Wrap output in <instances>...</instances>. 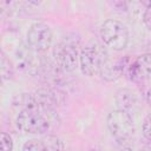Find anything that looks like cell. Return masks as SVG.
<instances>
[{
    "mask_svg": "<svg viewBox=\"0 0 151 151\" xmlns=\"http://www.w3.org/2000/svg\"><path fill=\"white\" fill-rule=\"evenodd\" d=\"M146 100H147V104H149L150 107H151V88H149V91H147V93H146Z\"/></svg>",
    "mask_w": 151,
    "mask_h": 151,
    "instance_id": "obj_16",
    "label": "cell"
},
{
    "mask_svg": "<svg viewBox=\"0 0 151 151\" xmlns=\"http://www.w3.org/2000/svg\"><path fill=\"white\" fill-rule=\"evenodd\" d=\"M119 151H132L131 149H129V147H122Z\"/></svg>",
    "mask_w": 151,
    "mask_h": 151,
    "instance_id": "obj_17",
    "label": "cell"
},
{
    "mask_svg": "<svg viewBox=\"0 0 151 151\" xmlns=\"http://www.w3.org/2000/svg\"><path fill=\"white\" fill-rule=\"evenodd\" d=\"M53 57L55 65L66 72L74 71L78 66V45L76 41H71L70 39H65L57 44L53 48Z\"/></svg>",
    "mask_w": 151,
    "mask_h": 151,
    "instance_id": "obj_4",
    "label": "cell"
},
{
    "mask_svg": "<svg viewBox=\"0 0 151 151\" xmlns=\"http://www.w3.org/2000/svg\"><path fill=\"white\" fill-rule=\"evenodd\" d=\"M0 142H1V151H12L13 150V139L6 132L1 133Z\"/></svg>",
    "mask_w": 151,
    "mask_h": 151,
    "instance_id": "obj_13",
    "label": "cell"
},
{
    "mask_svg": "<svg viewBox=\"0 0 151 151\" xmlns=\"http://www.w3.org/2000/svg\"><path fill=\"white\" fill-rule=\"evenodd\" d=\"M140 151H151V146H149V147H145V149H143V150H140Z\"/></svg>",
    "mask_w": 151,
    "mask_h": 151,
    "instance_id": "obj_18",
    "label": "cell"
},
{
    "mask_svg": "<svg viewBox=\"0 0 151 151\" xmlns=\"http://www.w3.org/2000/svg\"><path fill=\"white\" fill-rule=\"evenodd\" d=\"M107 127L112 137L119 143H126L134 133L132 117L123 110H114L107 116Z\"/></svg>",
    "mask_w": 151,
    "mask_h": 151,
    "instance_id": "obj_2",
    "label": "cell"
},
{
    "mask_svg": "<svg viewBox=\"0 0 151 151\" xmlns=\"http://www.w3.org/2000/svg\"><path fill=\"white\" fill-rule=\"evenodd\" d=\"M143 134L146 140L151 143V113L147 114L143 123Z\"/></svg>",
    "mask_w": 151,
    "mask_h": 151,
    "instance_id": "obj_14",
    "label": "cell"
},
{
    "mask_svg": "<svg viewBox=\"0 0 151 151\" xmlns=\"http://www.w3.org/2000/svg\"><path fill=\"white\" fill-rule=\"evenodd\" d=\"M126 60V59H125ZM125 60L120 59L117 61H111L110 59L105 63L104 67L100 71V76L107 80V81H113L117 78H119L122 76V73L124 72V67H125Z\"/></svg>",
    "mask_w": 151,
    "mask_h": 151,
    "instance_id": "obj_8",
    "label": "cell"
},
{
    "mask_svg": "<svg viewBox=\"0 0 151 151\" xmlns=\"http://www.w3.org/2000/svg\"><path fill=\"white\" fill-rule=\"evenodd\" d=\"M116 103L119 110L129 112L131 109H133L137 104V97L136 93L129 88L119 90L116 94Z\"/></svg>",
    "mask_w": 151,
    "mask_h": 151,
    "instance_id": "obj_9",
    "label": "cell"
},
{
    "mask_svg": "<svg viewBox=\"0 0 151 151\" xmlns=\"http://www.w3.org/2000/svg\"><path fill=\"white\" fill-rule=\"evenodd\" d=\"M129 76L133 81H142L151 78V53L138 57L129 66Z\"/></svg>",
    "mask_w": 151,
    "mask_h": 151,
    "instance_id": "obj_6",
    "label": "cell"
},
{
    "mask_svg": "<svg viewBox=\"0 0 151 151\" xmlns=\"http://www.w3.org/2000/svg\"><path fill=\"white\" fill-rule=\"evenodd\" d=\"M27 44L35 52H45L52 44V31L44 22L33 24L27 32Z\"/></svg>",
    "mask_w": 151,
    "mask_h": 151,
    "instance_id": "obj_5",
    "label": "cell"
},
{
    "mask_svg": "<svg viewBox=\"0 0 151 151\" xmlns=\"http://www.w3.org/2000/svg\"><path fill=\"white\" fill-rule=\"evenodd\" d=\"M107 60V53L98 44H92L84 47L79 54V64L81 72L88 77L100 73L101 68L104 67Z\"/></svg>",
    "mask_w": 151,
    "mask_h": 151,
    "instance_id": "obj_1",
    "label": "cell"
},
{
    "mask_svg": "<svg viewBox=\"0 0 151 151\" xmlns=\"http://www.w3.org/2000/svg\"><path fill=\"white\" fill-rule=\"evenodd\" d=\"M0 72H1V77L4 80L11 79L14 73L13 64L4 52H1V57H0Z\"/></svg>",
    "mask_w": 151,
    "mask_h": 151,
    "instance_id": "obj_10",
    "label": "cell"
},
{
    "mask_svg": "<svg viewBox=\"0 0 151 151\" xmlns=\"http://www.w3.org/2000/svg\"><path fill=\"white\" fill-rule=\"evenodd\" d=\"M143 21H144L145 26L151 31V1H149L146 4V8L143 14Z\"/></svg>",
    "mask_w": 151,
    "mask_h": 151,
    "instance_id": "obj_15",
    "label": "cell"
},
{
    "mask_svg": "<svg viewBox=\"0 0 151 151\" xmlns=\"http://www.w3.org/2000/svg\"><path fill=\"white\" fill-rule=\"evenodd\" d=\"M15 66L24 72H28V73H34L37 70L35 66V59H34V54H33V50L25 45L21 44L20 46H18V48L15 50Z\"/></svg>",
    "mask_w": 151,
    "mask_h": 151,
    "instance_id": "obj_7",
    "label": "cell"
},
{
    "mask_svg": "<svg viewBox=\"0 0 151 151\" xmlns=\"http://www.w3.org/2000/svg\"><path fill=\"white\" fill-rule=\"evenodd\" d=\"M100 37L104 44L114 51H122L129 42V32L118 20L107 19L100 27Z\"/></svg>",
    "mask_w": 151,
    "mask_h": 151,
    "instance_id": "obj_3",
    "label": "cell"
},
{
    "mask_svg": "<svg viewBox=\"0 0 151 151\" xmlns=\"http://www.w3.org/2000/svg\"><path fill=\"white\" fill-rule=\"evenodd\" d=\"M41 140L44 143L45 151H65L61 139L59 137H57V136L48 134Z\"/></svg>",
    "mask_w": 151,
    "mask_h": 151,
    "instance_id": "obj_11",
    "label": "cell"
},
{
    "mask_svg": "<svg viewBox=\"0 0 151 151\" xmlns=\"http://www.w3.org/2000/svg\"><path fill=\"white\" fill-rule=\"evenodd\" d=\"M22 151H45V146H44L42 140L31 139L24 144Z\"/></svg>",
    "mask_w": 151,
    "mask_h": 151,
    "instance_id": "obj_12",
    "label": "cell"
}]
</instances>
